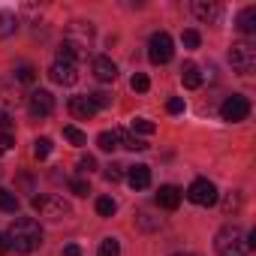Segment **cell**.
Here are the masks:
<instances>
[{
    "label": "cell",
    "instance_id": "f1b7e54d",
    "mask_svg": "<svg viewBox=\"0 0 256 256\" xmlns=\"http://www.w3.org/2000/svg\"><path fill=\"white\" fill-rule=\"evenodd\" d=\"M130 88H133V90H139V94H145V90L151 88V78H148L145 72H136V76L130 78Z\"/></svg>",
    "mask_w": 256,
    "mask_h": 256
},
{
    "label": "cell",
    "instance_id": "e0dca14e",
    "mask_svg": "<svg viewBox=\"0 0 256 256\" xmlns=\"http://www.w3.org/2000/svg\"><path fill=\"white\" fill-rule=\"evenodd\" d=\"M238 30H241L244 36L256 34V6H247V10H241V16H238Z\"/></svg>",
    "mask_w": 256,
    "mask_h": 256
},
{
    "label": "cell",
    "instance_id": "484cf974",
    "mask_svg": "<svg viewBox=\"0 0 256 256\" xmlns=\"http://www.w3.org/2000/svg\"><path fill=\"white\" fill-rule=\"evenodd\" d=\"M124 169H126V166H120V163H108L102 175H106V181H108V184H118V181L124 178Z\"/></svg>",
    "mask_w": 256,
    "mask_h": 256
},
{
    "label": "cell",
    "instance_id": "603a6c76",
    "mask_svg": "<svg viewBox=\"0 0 256 256\" xmlns=\"http://www.w3.org/2000/svg\"><path fill=\"white\" fill-rule=\"evenodd\" d=\"M114 211H118V202L114 199H108V196H100L96 199V214L100 217H112Z\"/></svg>",
    "mask_w": 256,
    "mask_h": 256
},
{
    "label": "cell",
    "instance_id": "83f0119b",
    "mask_svg": "<svg viewBox=\"0 0 256 256\" xmlns=\"http://www.w3.org/2000/svg\"><path fill=\"white\" fill-rule=\"evenodd\" d=\"M16 78H18L22 84H30V82L36 78V70H34V66H28V64H22V66L16 70Z\"/></svg>",
    "mask_w": 256,
    "mask_h": 256
},
{
    "label": "cell",
    "instance_id": "5bb4252c",
    "mask_svg": "<svg viewBox=\"0 0 256 256\" xmlns=\"http://www.w3.org/2000/svg\"><path fill=\"white\" fill-rule=\"evenodd\" d=\"M94 76H96V82H114L118 78V66H114V60L112 58H94Z\"/></svg>",
    "mask_w": 256,
    "mask_h": 256
},
{
    "label": "cell",
    "instance_id": "8992f818",
    "mask_svg": "<svg viewBox=\"0 0 256 256\" xmlns=\"http://www.w3.org/2000/svg\"><path fill=\"white\" fill-rule=\"evenodd\" d=\"M172 54H175V48H172V36H169L166 30H157V34L148 40V58H151V64L163 66V64L172 60Z\"/></svg>",
    "mask_w": 256,
    "mask_h": 256
},
{
    "label": "cell",
    "instance_id": "f546056e",
    "mask_svg": "<svg viewBox=\"0 0 256 256\" xmlns=\"http://www.w3.org/2000/svg\"><path fill=\"white\" fill-rule=\"evenodd\" d=\"M181 42H184L187 48H199L202 36H199V30H193V28H190V30H184V34H181Z\"/></svg>",
    "mask_w": 256,
    "mask_h": 256
},
{
    "label": "cell",
    "instance_id": "5b68a950",
    "mask_svg": "<svg viewBox=\"0 0 256 256\" xmlns=\"http://www.w3.org/2000/svg\"><path fill=\"white\" fill-rule=\"evenodd\" d=\"M229 64H232L235 72L253 76V70H256V48H253L250 42H235V46L229 48Z\"/></svg>",
    "mask_w": 256,
    "mask_h": 256
},
{
    "label": "cell",
    "instance_id": "4fadbf2b",
    "mask_svg": "<svg viewBox=\"0 0 256 256\" xmlns=\"http://www.w3.org/2000/svg\"><path fill=\"white\" fill-rule=\"evenodd\" d=\"M157 205L166 208V211H175V208L181 205V190H178L175 184H163V187L157 190Z\"/></svg>",
    "mask_w": 256,
    "mask_h": 256
},
{
    "label": "cell",
    "instance_id": "ba28073f",
    "mask_svg": "<svg viewBox=\"0 0 256 256\" xmlns=\"http://www.w3.org/2000/svg\"><path fill=\"white\" fill-rule=\"evenodd\" d=\"M187 199H190L193 205L208 208V205H214V202H217V187H214L208 178H196V181L187 187Z\"/></svg>",
    "mask_w": 256,
    "mask_h": 256
},
{
    "label": "cell",
    "instance_id": "8d00e7d4",
    "mask_svg": "<svg viewBox=\"0 0 256 256\" xmlns=\"http://www.w3.org/2000/svg\"><path fill=\"white\" fill-rule=\"evenodd\" d=\"M6 250H10V241H6V235H4V232H0V256H4Z\"/></svg>",
    "mask_w": 256,
    "mask_h": 256
},
{
    "label": "cell",
    "instance_id": "9a60e30c",
    "mask_svg": "<svg viewBox=\"0 0 256 256\" xmlns=\"http://www.w3.org/2000/svg\"><path fill=\"white\" fill-rule=\"evenodd\" d=\"M118 148H126V151H145L148 142L139 139L136 133H126V130H118Z\"/></svg>",
    "mask_w": 256,
    "mask_h": 256
},
{
    "label": "cell",
    "instance_id": "7a4b0ae2",
    "mask_svg": "<svg viewBox=\"0 0 256 256\" xmlns=\"http://www.w3.org/2000/svg\"><path fill=\"white\" fill-rule=\"evenodd\" d=\"M214 250H217V256H247L250 253V238L241 226L229 223L214 235Z\"/></svg>",
    "mask_w": 256,
    "mask_h": 256
},
{
    "label": "cell",
    "instance_id": "9c48e42d",
    "mask_svg": "<svg viewBox=\"0 0 256 256\" xmlns=\"http://www.w3.org/2000/svg\"><path fill=\"white\" fill-rule=\"evenodd\" d=\"M28 112H30V118H48L54 112V96L48 90H34L28 100Z\"/></svg>",
    "mask_w": 256,
    "mask_h": 256
},
{
    "label": "cell",
    "instance_id": "1f68e13d",
    "mask_svg": "<svg viewBox=\"0 0 256 256\" xmlns=\"http://www.w3.org/2000/svg\"><path fill=\"white\" fill-rule=\"evenodd\" d=\"M88 96H90V102H94L96 108H108V106H112V96H108V94H102V90H96V94H88Z\"/></svg>",
    "mask_w": 256,
    "mask_h": 256
},
{
    "label": "cell",
    "instance_id": "4dcf8cb0",
    "mask_svg": "<svg viewBox=\"0 0 256 256\" xmlns=\"http://www.w3.org/2000/svg\"><path fill=\"white\" fill-rule=\"evenodd\" d=\"M70 190H72L76 196H88V193H90V184H88L84 178H72V181H70Z\"/></svg>",
    "mask_w": 256,
    "mask_h": 256
},
{
    "label": "cell",
    "instance_id": "e575fe53",
    "mask_svg": "<svg viewBox=\"0 0 256 256\" xmlns=\"http://www.w3.org/2000/svg\"><path fill=\"white\" fill-rule=\"evenodd\" d=\"M0 133H12V118L0 108Z\"/></svg>",
    "mask_w": 256,
    "mask_h": 256
},
{
    "label": "cell",
    "instance_id": "44dd1931",
    "mask_svg": "<svg viewBox=\"0 0 256 256\" xmlns=\"http://www.w3.org/2000/svg\"><path fill=\"white\" fill-rule=\"evenodd\" d=\"M220 208H223V214H235V211L241 208V196H238L235 190H229V193L223 196V202H220Z\"/></svg>",
    "mask_w": 256,
    "mask_h": 256
},
{
    "label": "cell",
    "instance_id": "7c38bea8",
    "mask_svg": "<svg viewBox=\"0 0 256 256\" xmlns=\"http://www.w3.org/2000/svg\"><path fill=\"white\" fill-rule=\"evenodd\" d=\"M70 114L78 120H90L96 114V106L90 102V96H72L70 100Z\"/></svg>",
    "mask_w": 256,
    "mask_h": 256
},
{
    "label": "cell",
    "instance_id": "74e56055",
    "mask_svg": "<svg viewBox=\"0 0 256 256\" xmlns=\"http://www.w3.org/2000/svg\"><path fill=\"white\" fill-rule=\"evenodd\" d=\"M175 256H193V253H175Z\"/></svg>",
    "mask_w": 256,
    "mask_h": 256
},
{
    "label": "cell",
    "instance_id": "ffe728a7",
    "mask_svg": "<svg viewBox=\"0 0 256 256\" xmlns=\"http://www.w3.org/2000/svg\"><path fill=\"white\" fill-rule=\"evenodd\" d=\"M96 145H100L102 151H114V148H118V130H102V133L96 136Z\"/></svg>",
    "mask_w": 256,
    "mask_h": 256
},
{
    "label": "cell",
    "instance_id": "d6986e66",
    "mask_svg": "<svg viewBox=\"0 0 256 256\" xmlns=\"http://www.w3.org/2000/svg\"><path fill=\"white\" fill-rule=\"evenodd\" d=\"M0 211H6V214H16L18 211V196L6 187H0Z\"/></svg>",
    "mask_w": 256,
    "mask_h": 256
},
{
    "label": "cell",
    "instance_id": "52a82bcc",
    "mask_svg": "<svg viewBox=\"0 0 256 256\" xmlns=\"http://www.w3.org/2000/svg\"><path fill=\"white\" fill-rule=\"evenodd\" d=\"M247 114H250V100H247V96H241V94L226 96V100H223V106H220V118H223V120H229V124H238V120H244Z\"/></svg>",
    "mask_w": 256,
    "mask_h": 256
},
{
    "label": "cell",
    "instance_id": "d4e9b609",
    "mask_svg": "<svg viewBox=\"0 0 256 256\" xmlns=\"http://www.w3.org/2000/svg\"><path fill=\"white\" fill-rule=\"evenodd\" d=\"M48 154H52V139H46V136L36 139V142H34V157H36V160H46Z\"/></svg>",
    "mask_w": 256,
    "mask_h": 256
},
{
    "label": "cell",
    "instance_id": "ac0fdd59",
    "mask_svg": "<svg viewBox=\"0 0 256 256\" xmlns=\"http://www.w3.org/2000/svg\"><path fill=\"white\" fill-rule=\"evenodd\" d=\"M18 30V18L12 12H0V40H6Z\"/></svg>",
    "mask_w": 256,
    "mask_h": 256
},
{
    "label": "cell",
    "instance_id": "4316f807",
    "mask_svg": "<svg viewBox=\"0 0 256 256\" xmlns=\"http://www.w3.org/2000/svg\"><path fill=\"white\" fill-rule=\"evenodd\" d=\"M64 136H66L72 145H84V142H88V136L78 130V126H72V124H70V126H64Z\"/></svg>",
    "mask_w": 256,
    "mask_h": 256
},
{
    "label": "cell",
    "instance_id": "d6a6232c",
    "mask_svg": "<svg viewBox=\"0 0 256 256\" xmlns=\"http://www.w3.org/2000/svg\"><path fill=\"white\" fill-rule=\"evenodd\" d=\"M94 169H96V160H94V157H90V154H88V157H82V160H78V172H82V175H90V172H94Z\"/></svg>",
    "mask_w": 256,
    "mask_h": 256
},
{
    "label": "cell",
    "instance_id": "277c9868",
    "mask_svg": "<svg viewBox=\"0 0 256 256\" xmlns=\"http://www.w3.org/2000/svg\"><path fill=\"white\" fill-rule=\"evenodd\" d=\"M30 205H34V211H40V217H46V220H52V223H60L64 217H70V202H64L60 196H34L30 199Z\"/></svg>",
    "mask_w": 256,
    "mask_h": 256
},
{
    "label": "cell",
    "instance_id": "8fae6325",
    "mask_svg": "<svg viewBox=\"0 0 256 256\" xmlns=\"http://www.w3.org/2000/svg\"><path fill=\"white\" fill-rule=\"evenodd\" d=\"M193 16L205 24H214L220 18V6L214 4V0H193Z\"/></svg>",
    "mask_w": 256,
    "mask_h": 256
},
{
    "label": "cell",
    "instance_id": "6da1fadb",
    "mask_svg": "<svg viewBox=\"0 0 256 256\" xmlns=\"http://www.w3.org/2000/svg\"><path fill=\"white\" fill-rule=\"evenodd\" d=\"M6 241H10V250L16 253H34L42 244V229L34 217H18L6 232Z\"/></svg>",
    "mask_w": 256,
    "mask_h": 256
},
{
    "label": "cell",
    "instance_id": "836d02e7",
    "mask_svg": "<svg viewBox=\"0 0 256 256\" xmlns=\"http://www.w3.org/2000/svg\"><path fill=\"white\" fill-rule=\"evenodd\" d=\"M166 112H169V114H181V112H184V100H181V96H172V100L166 102Z\"/></svg>",
    "mask_w": 256,
    "mask_h": 256
},
{
    "label": "cell",
    "instance_id": "3957f363",
    "mask_svg": "<svg viewBox=\"0 0 256 256\" xmlns=\"http://www.w3.org/2000/svg\"><path fill=\"white\" fill-rule=\"evenodd\" d=\"M76 54H78V48H76V46H70V42H64L60 54L54 58V64H52V70H48V76H52V82H54V84L70 88V84H76V82H78V60H76Z\"/></svg>",
    "mask_w": 256,
    "mask_h": 256
},
{
    "label": "cell",
    "instance_id": "30bf717a",
    "mask_svg": "<svg viewBox=\"0 0 256 256\" xmlns=\"http://www.w3.org/2000/svg\"><path fill=\"white\" fill-rule=\"evenodd\" d=\"M124 178H126V184H130L133 190H145V187H151V169H148L145 163L130 166V169L124 172Z\"/></svg>",
    "mask_w": 256,
    "mask_h": 256
},
{
    "label": "cell",
    "instance_id": "7402d4cb",
    "mask_svg": "<svg viewBox=\"0 0 256 256\" xmlns=\"http://www.w3.org/2000/svg\"><path fill=\"white\" fill-rule=\"evenodd\" d=\"M96 256H120V241L118 238H102Z\"/></svg>",
    "mask_w": 256,
    "mask_h": 256
},
{
    "label": "cell",
    "instance_id": "f35d334b",
    "mask_svg": "<svg viewBox=\"0 0 256 256\" xmlns=\"http://www.w3.org/2000/svg\"><path fill=\"white\" fill-rule=\"evenodd\" d=\"M0 175H4V172H0Z\"/></svg>",
    "mask_w": 256,
    "mask_h": 256
},
{
    "label": "cell",
    "instance_id": "cb8c5ba5",
    "mask_svg": "<svg viewBox=\"0 0 256 256\" xmlns=\"http://www.w3.org/2000/svg\"><path fill=\"white\" fill-rule=\"evenodd\" d=\"M157 130L154 126V120H148V118H133V133H142V136H151Z\"/></svg>",
    "mask_w": 256,
    "mask_h": 256
},
{
    "label": "cell",
    "instance_id": "2e32d148",
    "mask_svg": "<svg viewBox=\"0 0 256 256\" xmlns=\"http://www.w3.org/2000/svg\"><path fill=\"white\" fill-rule=\"evenodd\" d=\"M181 82H184V88H190V90L202 88V70H199L196 64H184V66H181Z\"/></svg>",
    "mask_w": 256,
    "mask_h": 256
},
{
    "label": "cell",
    "instance_id": "d590c367",
    "mask_svg": "<svg viewBox=\"0 0 256 256\" xmlns=\"http://www.w3.org/2000/svg\"><path fill=\"white\" fill-rule=\"evenodd\" d=\"M64 256H82V247L78 244H66L64 247Z\"/></svg>",
    "mask_w": 256,
    "mask_h": 256
}]
</instances>
